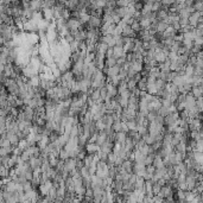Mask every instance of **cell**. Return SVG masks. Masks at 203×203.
<instances>
[{"label":"cell","instance_id":"obj_1","mask_svg":"<svg viewBox=\"0 0 203 203\" xmlns=\"http://www.w3.org/2000/svg\"><path fill=\"white\" fill-rule=\"evenodd\" d=\"M102 24H103V19L99 18V17H95V16H90L88 21L89 27H93V29H101Z\"/></svg>","mask_w":203,"mask_h":203},{"label":"cell","instance_id":"obj_2","mask_svg":"<svg viewBox=\"0 0 203 203\" xmlns=\"http://www.w3.org/2000/svg\"><path fill=\"white\" fill-rule=\"evenodd\" d=\"M129 108L134 109V111H139V96L132 94L131 93V96L129 99Z\"/></svg>","mask_w":203,"mask_h":203},{"label":"cell","instance_id":"obj_3","mask_svg":"<svg viewBox=\"0 0 203 203\" xmlns=\"http://www.w3.org/2000/svg\"><path fill=\"white\" fill-rule=\"evenodd\" d=\"M84 149H86V152L89 155H96L100 151V145H97L96 142H88Z\"/></svg>","mask_w":203,"mask_h":203},{"label":"cell","instance_id":"obj_4","mask_svg":"<svg viewBox=\"0 0 203 203\" xmlns=\"http://www.w3.org/2000/svg\"><path fill=\"white\" fill-rule=\"evenodd\" d=\"M129 133L127 132H124V131H119V132H115V142H119V144H124L126 138H127Z\"/></svg>","mask_w":203,"mask_h":203},{"label":"cell","instance_id":"obj_5","mask_svg":"<svg viewBox=\"0 0 203 203\" xmlns=\"http://www.w3.org/2000/svg\"><path fill=\"white\" fill-rule=\"evenodd\" d=\"M191 94L194 95L195 97H201L203 96V86L202 84H197V86H192L191 88Z\"/></svg>","mask_w":203,"mask_h":203},{"label":"cell","instance_id":"obj_6","mask_svg":"<svg viewBox=\"0 0 203 203\" xmlns=\"http://www.w3.org/2000/svg\"><path fill=\"white\" fill-rule=\"evenodd\" d=\"M125 55H126V51H125L124 47H118V45H115L114 47V57L115 58H120V57L125 56Z\"/></svg>","mask_w":203,"mask_h":203},{"label":"cell","instance_id":"obj_7","mask_svg":"<svg viewBox=\"0 0 203 203\" xmlns=\"http://www.w3.org/2000/svg\"><path fill=\"white\" fill-rule=\"evenodd\" d=\"M116 61H118V58H115L114 56H112V57H106V67L107 68H111V67H114L115 64H116Z\"/></svg>","mask_w":203,"mask_h":203},{"label":"cell","instance_id":"obj_8","mask_svg":"<svg viewBox=\"0 0 203 203\" xmlns=\"http://www.w3.org/2000/svg\"><path fill=\"white\" fill-rule=\"evenodd\" d=\"M132 5H133V7H134L135 11H138V12H142L145 4H144L142 1H140V0H135L134 2H132Z\"/></svg>","mask_w":203,"mask_h":203},{"label":"cell","instance_id":"obj_9","mask_svg":"<svg viewBox=\"0 0 203 203\" xmlns=\"http://www.w3.org/2000/svg\"><path fill=\"white\" fill-rule=\"evenodd\" d=\"M160 189H162V185H160L158 182H153V187H152L153 194H155V195H158V194H159V191H160Z\"/></svg>","mask_w":203,"mask_h":203},{"label":"cell","instance_id":"obj_10","mask_svg":"<svg viewBox=\"0 0 203 203\" xmlns=\"http://www.w3.org/2000/svg\"><path fill=\"white\" fill-rule=\"evenodd\" d=\"M20 1L23 2V4H25V2H30L31 0H20Z\"/></svg>","mask_w":203,"mask_h":203}]
</instances>
